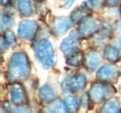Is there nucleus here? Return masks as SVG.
<instances>
[{"mask_svg": "<svg viewBox=\"0 0 121 113\" xmlns=\"http://www.w3.org/2000/svg\"><path fill=\"white\" fill-rule=\"evenodd\" d=\"M31 73V64L28 55L23 52L13 53L9 62L7 78L11 82H21L29 77Z\"/></svg>", "mask_w": 121, "mask_h": 113, "instance_id": "1", "label": "nucleus"}, {"mask_svg": "<svg viewBox=\"0 0 121 113\" xmlns=\"http://www.w3.org/2000/svg\"><path fill=\"white\" fill-rule=\"evenodd\" d=\"M33 47L35 56L44 69H49L55 64V51L52 44L48 39L41 38L35 41L33 44Z\"/></svg>", "mask_w": 121, "mask_h": 113, "instance_id": "2", "label": "nucleus"}, {"mask_svg": "<svg viewBox=\"0 0 121 113\" xmlns=\"http://www.w3.org/2000/svg\"><path fill=\"white\" fill-rule=\"evenodd\" d=\"M116 93V89L108 83L104 82H95L92 83L89 91V95L91 100L95 104L104 103L109 99Z\"/></svg>", "mask_w": 121, "mask_h": 113, "instance_id": "3", "label": "nucleus"}, {"mask_svg": "<svg viewBox=\"0 0 121 113\" xmlns=\"http://www.w3.org/2000/svg\"><path fill=\"white\" fill-rule=\"evenodd\" d=\"M61 89L62 92L72 93V92H81L87 86V77L82 73L73 74L69 78L64 79L61 82Z\"/></svg>", "mask_w": 121, "mask_h": 113, "instance_id": "4", "label": "nucleus"}, {"mask_svg": "<svg viewBox=\"0 0 121 113\" xmlns=\"http://www.w3.org/2000/svg\"><path fill=\"white\" fill-rule=\"evenodd\" d=\"M8 91L10 101L15 106H25L28 103V97L25 87L20 82H12L8 85Z\"/></svg>", "mask_w": 121, "mask_h": 113, "instance_id": "5", "label": "nucleus"}, {"mask_svg": "<svg viewBox=\"0 0 121 113\" xmlns=\"http://www.w3.org/2000/svg\"><path fill=\"white\" fill-rule=\"evenodd\" d=\"M102 21L97 20L96 19L91 18V16L84 19L78 23L77 32L81 38H91L95 33H97L101 29Z\"/></svg>", "mask_w": 121, "mask_h": 113, "instance_id": "6", "label": "nucleus"}, {"mask_svg": "<svg viewBox=\"0 0 121 113\" xmlns=\"http://www.w3.org/2000/svg\"><path fill=\"white\" fill-rule=\"evenodd\" d=\"M38 23L34 20H25L19 23L17 33L22 40H33L38 31Z\"/></svg>", "mask_w": 121, "mask_h": 113, "instance_id": "7", "label": "nucleus"}, {"mask_svg": "<svg viewBox=\"0 0 121 113\" xmlns=\"http://www.w3.org/2000/svg\"><path fill=\"white\" fill-rule=\"evenodd\" d=\"M120 74V71L116 66L105 64L99 68V70L96 72V78L100 82L112 84L118 80Z\"/></svg>", "mask_w": 121, "mask_h": 113, "instance_id": "8", "label": "nucleus"}, {"mask_svg": "<svg viewBox=\"0 0 121 113\" xmlns=\"http://www.w3.org/2000/svg\"><path fill=\"white\" fill-rule=\"evenodd\" d=\"M80 35L78 33L77 31H75L73 32L70 33V36L66 39H64L61 44H60V50L62 53L64 54H68L72 51H75L79 49L80 47V43H79V39Z\"/></svg>", "mask_w": 121, "mask_h": 113, "instance_id": "9", "label": "nucleus"}, {"mask_svg": "<svg viewBox=\"0 0 121 113\" xmlns=\"http://www.w3.org/2000/svg\"><path fill=\"white\" fill-rule=\"evenodd\" d=\"M73 25L74 22L71 20V19H68L66 17H57L53 20L52 27L58 36H62L68 32V30L73 27Z\"/></svg>", "mask_w": 121, "mask_h": 113, "instance_id": "10", "label": "nucleus"}, {"mask_svg": "<svg viewBox=\"0 0 121 113\" xmlns=\"http://www.w3.org/2000/svg\"><path fill=\"white\" fill-rule=\"evenodd\" d=\"M84 62H85V55L79 49L68 53L65 57V63L73 68H78L82 66Z\"/></svg>", "mask_w": 121, "mask_h": 113, "instance_id": "11", "label": "nucleus"}, {"mask_svg": "<svg viewBox=\"0 0 121 113\" xmlns=\"http://www.w3.org/2000/svg\"><path fill=\"white\" fill-rule=\"evenodd\" d=\"M101 58H102L101 54L98 51L91 49V50H89L87 52V54L85 55L84 64H85L86 68H88L90 71H94L100 65Z\"/></svg>", "mask_w": 121, "mask_h": 113, "instance_id": "12", "label": "nucleus"}, {"mask_svg": "<svg viewBox=\"0 0 121 113\" xmlns=\"http://www.w3.org/2000/svg\"><path fill=\"white\" fill-rule=\"evenodd\" d=\"M38 98L41 102L43 103H49L52 100L56 98V95H55V91L53 89V87L49 85H42L39 90H38Z\"/></svg>", "mask_w": 121, "mask_h": 113, "instance_id": "13", "label": "nucleus"}, {"mask_svg": "<svg viewBox=\"0 0 121 113\" xmlns=\"http://www.w3.org/2000/svg\"><path fill=\"white\" fill-rule=\"evenodd\" d=\"M104 57L106 60L112 62V63H116L120 59V51L119 48L116 45H112V44H108L106 45L104 49Z\"/></svg>", "mask_w": 121, "mask_h": 113, "instance_id": "14", "label": "nucleus"}, {"mask_svg": "<svg viewBox=\"0 0 121 113\" xmlns=\"http://www.w3.org/2000/svg\"><path fill=\"white\" fill-rule=\"evenodd\" d=\"M63 108L64 111L68 113H75L79 110L80 102L79 99L75 96H68L63 99Z\"/></svg>", "mask_w": 121, "mask_h": 113, "instance_id": "15", "label": "nucleus"}, {"mask_svg": "<svg viewBox=\"0 0 121 113\" xmlns=\"http://www.w3.org/2000/svg\"><path fill=\"white\" fill-rule=\"evenodd\" d=\"M17 7L23 17H30L34 12L32 0H17Z\"/></svg>", "mask_w": 121, "mask_h": 113, "instance_id": "16", "label": "nucleus"}, {"mask_svg": "<svg viewBox=\"0 0 121 113\" xmlns=\"http://www.w3.org/2000/svg\"><path fill=\"white\" fill-rule=\"evenodd\" d=\"M121 109L120 104L115 99H107L104 102V105L101 108V112L116 113L119 112Z\"/></svg>", "mask_w": 121, "mask_h": 113, "instance_id": "17", "label": "nucleus"}, {"mask_svg": "<svg viewBox=\"0 0 121 113\" xmlns=\"http://www.w3.org/2000/svg\"><path fill=\"white\" fill-rule=\"evenodd\" d=\"M90 11L89 9L81 7L80 8H76L74 11H72L70 19L74 23H79L80 21H82L84 19H86L87 17L91 16L90 15Z\"/></svg>", "mask_w": 121, "mask_h": 113, "instance_id": "18", "label": "nucleus"}, {"mask_svg": "<svg viewBox=\"0 0 121 113\" xmlns=\"http://www.w3.org/2000/svg\"><path fill=\"white\" fill-rule=\"evenodd\" d=\"M46 111L47 112H62V111H64L63 102H61L60 99L55 98L51 102L48 103V105L46 107Z\"/></svg>", "mask_w": 121, "mask_h": 113, "instance_id": "19", "label": "nucleus"}, {"mask_svg": "<svg viewBox=\"0 0 121 113\" xmlns=\"http://www.w3.org/2000/svg\"><path fill=\"white\" fill-rule=\"evenodd\" d=\"M79 102H80V106L84 109H91V105L94 104L91 100L89 93L82 94L79 97Z\"/></svg>", "mask_w": 121, "mask_h": 113, "instance_id": "20", "label": "nucleus"}, {"mask_svg": "<svg viewBox=\"0 0 121 113\" xmlns=\"http://www.w3.org/2000/svg\"><path fill=\"white\" fill-rule=\"evenodd\" d=\"M3 35H4L5 39H6V41L9 44V45H10L12 47H16L18 45V44H17V38H16L14 32L11 30H7L4 32Z\"/></svg>", "mask_w": 121, "mask_h": 113, "instance_id": "21", "label": "nucleus"}, {"mask_svg": "<svg viewBox=\"0 0 121 113\" xmlns=\"http://www.w3.org/2000/svg\"><path fill=\"white\" fill-rule=\"evenodd\" d=\"M7 26L8 28H11L13 26V19L11 15L9 13H2L1 14V27L2 26Z\"/></svg>", "mask_w": 121, "mask_h": 113, "instance_id": "22", "label": "nucleus"}, {"mask_svg": "<svg viewBox=\"0 0 121 113\" xmlns=\"http://www.w3.org/2000/svg\"><path fill=\"white\" fill-rule=\"evenodd\" d=\"M91 4V8H101L102 7L104 6V4L106 3V0H88Z\"/></svg>", "mask_w": 121, "mask_h": 113, "instance_id": "23", "label": "nucleus"}, {"mask_svg": "<svg viewBox=\"0 0 121 113\" xmlns=\"http://www.w3.org/2000/svg\"><path fill=\"white\" fill-rule=\"evenodd\" d=\"M8 45H9V44L6 41L4 35H1V52L5 51L7 49V47H8Z\"/></svg>", "mask_w": 121, "mask_h": 113, "instance_id": "24", "label": "nucleus"}, {"mask_svg": "<svg viewBox=\"0 0 121 113\" xmlns=\"http://www.w3.org/2000/svg\"><path fill=\"white\" fill-rule=\"evenodd\" d=\"M74 3H75V0H66V2H65V4H64V8L65 9H69L73 5H74Z\"/></svg>", "mask_w": 121, "mask_h": 113, "instance_id": "25", "label": "nucleus"}, {"mask_svg": "<svg viewBox=\"0 0 121 113\" xmlns=\"http://www.w3.org/2000/svg\"><path fill=\"white\" fill-rule=\"evenodd\" d=\"M0 2L3 7H8V6H10L12 0H0Z\"/></svg>", "mask_w": 121, "mask_h": 113, "instance_id": "26", "label": "nucleus"}, {"mask_svg": "<svg viewBox=\"0 0 121 113\" xmlns=\"http://www.w3.org/2000/svg\"><path fill=\"white\" fill-rule=\"evenodd\" d=\"M119 1H120V0H106V3L109 4V5H111V6H115V5H117Z\"/></svg>", "mask_w": 121, "mask_h": 113, "instance_id": "27", "label": "nucleus"}, {"mask_svg": "<svg viewBox=\"0 0 121 113\" xmlns=\"http://www.w3.org/2000/svg\"><path fill=\"white\" fill-rule=\"evenodd\" d=\"M116 44H117V46L119 48V50H121V36L117 39V41H116Z\"/></svg>", "mask_w": 121, "mask_h": 113, "instance_id": "28", "label": "nucleus"}, {"mask_svg": "<svg viewBox=\"0 0 121 113\" xmlns=\"http://www.w3.org/2000/svg\"><path fill=\"white\" fill-rule=\"evenodd\" d=\"M117 29L118 33L121 34V20H118V22H117Z\"/></svg>", "mask_w": 121, "mask_h": 113, "instance_id": "29", "label": "nucleus"}, {"mask_svg": "<svg viewBox=\"0 0 121 113\" xmlns=\"http://www.w3.org/2000/svg\"><path fill=\"white\" fill-rule=\"evenodd\" d=\"M119 12H120V14H121V6H120V8H119Z\"/></svg>", "mask_w": 121, "mask_h": 113, "instance_id": "30", "label": "nucleus"}, {"mask_svg": "<svg viewBox=\"0 0 121 113\" xmlns=\"http://www.w3.org/2000/svg\"><path fill=\"white\" fill-rule=\"evenodd\" d=\"M120 92H121V87H120Z\"/></svg>", "mask_w": 121, "mask_h": 113, "instance_id": "31", "label": "nucleus"}]
</instances>
